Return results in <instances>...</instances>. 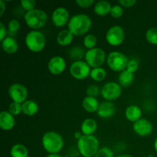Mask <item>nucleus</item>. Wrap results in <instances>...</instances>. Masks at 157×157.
Listing matches in <instances>:
<instances>
[{"mask_svg": "<svg viewBox=\"0 0 157 157\" xmlns=\"http://www.w3.org/2000/svg\"><path fill=\"white\" fill-rule=\"evenodd\" d=\"M118 81H119L120 85L122 87H130L134 81V74L126 69L120 73Z\"/></svg>", "mask_w": 157, "mask_h": 157, "instance_id": "obj_24", "label": "nucleus"}, {"mask_svg": "<svg viewBox=\"0 0 157 157\" xmlns=\"http://www.w3.org/2000/svg\"><path fill=\"white\" fill-rule=\"evenodd\" d=\"M133 130L138 136L145 137L153 133V126L150 121L144 118H141L136 122L133 123Z\"/></svg>", "mask_w": 157, "mask_h": 157, "instance_id": "obj_13", "label": "nucleus"}, {"mask_svg": "<svg viewBox=\"0 0 157 157\" xmlns=\"http://www.w3.org/2000/svg\"><path fill=\"white\" fill-rule=\"evenodd\" d=\"M20 3L22 9L27 12L34 10L36 6V2L35 0H21Z\"/></svg>", "mask_w": 157, "mask_h": 157, "instance_id": "obj_34", "label": "nucleus"}, {"mask_svg": "<svg viewBox=\"0 0 157 157\" xmlns=\"http://www.w3.org/2000/svg\"><path fill=\"white\" fill-rule=\"evenodd\" d=\"M46 157H62L58 153H55V154H48Z\"/></svg>", "mask_w": 157, "mask_h": 157, "instance_id": "obj_42", "label": "nucleus"}, {"mask_svg": "<svg viewBox=\"0 0 157 157\" xmlns=\"http://www.w3.org/2000/svg\"><path fill=\"white\" fill-rule=\"evenodd\" d=\"M92 26V20L86 14H77L71 17L67 24V29L75 36L87 34Z\"/></svg>", "mask_w": 157, "mask_h": 157, "instance_id": "obj_1", "label": "nucleus"}, {"mask_svg": "<svg viewBox=\"0 0 157 157\" xmlns=\"http://www.w3.org/2000/svg\"><path fill=\"white\" fill-rule=\"evenodd\" d=\"M97 129H98V124L95 120L91 118L84 120L81 125V133L83 135L86 136L93 135L96 132Z\"/></svg>", "mask_w": 157, "mask_h": 157, "instance_id": "obj_18", "label": "nucleus"}, {"mask_svg": "<svg viewBox=\"0 0 157 157\" xmlns=\"http://www.w3.org/2000/svg\"><path fill=\"white\" fill-rule=\"evenodd\" d=\"M123 8H131L136 3V0H120L118 2Z\"/></svg>", "mask_w": 157, "mask_h": 157, "instance_id": "obj_38", "label": "nucleus"}, {"mask_svg": "<svg viewBox=\"0 0 157 157\" xmlns=\"http://www.w3.org/2000/svg\"><path fill=\"white\" fill-rule=\"evenodd\" d=\"M110 14L114 18H121L123 15V14H124V8L121 5H114V6H112Z\"/></svg>", "mask_w": 157, "mask_h": 157, "instance_id": "obj_33", "label": "nucleus"}, {"mask_svg": "<svg viewBox=\"0 0 157 157\" xmlns=\"http://www.w3.org/2000/svg\"><path fill=\"white\" fill-rule=\"evenodd\" d=\"M82 133H80V132H76V133H75V138L78 140L81 139V138L82 137Z\"/></svg>", "mask_w": 157, "mask_h": 157, "instance_id": "obj_41", "label": "nucleus"}, {"mask_svg": "<svg viewBox=\"0 0 157 157\" xmlns=\"http://www.w3.org/2000/svg\"><path fill=\"white\" fill-rule=\"evenodd\" d=\"M146 39L153 45H157V27L149 29L146 32Z\"/></svg>", "mask_w": 157, "mask_h": 157, "instance_id": "obj_28", "label": "nucleus"}, {"mask_svg": "<svg viewBox=\"0 0 157 157\" xmlns=\"http://www.w3.org/2000/svg\"><path fill=\"white\" fill-rule=\"evenodd\" d=\"M66 61L62 57L55 56L49 60L48 63V69L53 75H60L65 71Z\"/></svg>", "mask_w": 157, "mask_h": 157, "instance_id": "obj_14", "label": "nucleus"}, {"mask_svg": "<svg viewBox=\"0 0 157 157\" xmlns=\"http://www.w3.org/2000/svg\"><path fill=\"white\" fill-rule=\"evenodd\" d=\"M101 94L104 100L112 102L121 96L122 87L117 82H107L101 89Z\"/></svg>", "mask_w": 157, "mask_h": 157, "instance_id": "obj_8", "label": "nucleus"}, {"mask_svg": "<svg viewBox=\"0 0 157 157\" xmlns=\"http://www.w3.org/2000/svg\"><path fill=\"white\" fill-rule=\"evenodd\" d=\"M10 156L11 157H29V150L23 144H15L10 150Z\"/></svg>", "mask_w": 157, "mask_h": 157, "instance_id": "obj_25", "label": "nucleus"}, {"mask_svg": "<svg viewBox=\"0 0 157 157\" xmlns=\"http://www.w3.org/2000/svg\"><path fill=\"white\" fill-rule=\"evenodd\" d=\"M77 146L80 154L83 157H94L100 149L99 140L94 135H83L78 140Z\"/></svg>", "mask_w": 157, "mask_h": 157, "instance_id": "obj_3", "label": "nucleus"}, {"mask_svg": "<svg viewBox=\"0 0 157 157\" xmlns=\"http://www.w3.org/2000/svg\"><path fill=\"white\" fill-rule=\"evenodd\" d=\"M25 43L29 51L38 53L44 50L46 45V39L42 32L32 30L26 35Z\"/></svg>", "mask_w": 157, "mask_h": 157, "instance_id": "obj_4", "label": "nucleus"}, {"mask_svg": "<svg viewBox=\"0 0 157 157\" xmlns=\"http://www.w3.org/2000/svg\"><path fill=\"white\" fill-rule=\"evenodd\" d=\"M75 3L80 8H82V9H88L90 6H93L94 3V0H76Z\"/></svg>", "mask_w": 157, "mask_h": 157, "instance_id": "obj_37", "label": "nucleus"}, {"mask_svg": "<svg viewBox=\"0 0 157 157\" xmlns=\"http://www.w3.org/2000/svg\"><path fill=\"white\" fill-rule=\"evenodd\" d=\"M9 112L13 116H17L22 113V106L21 104L16 102H12L9 107Z\"/></svg>", "mask_w": 157, "mask_h": 157, "instance_id": "obj_32", "label": "nucleus"}, {"mask_svg": "<svg viewBox=\"0 0 157 157\" xmlns=\"http://www.w3.org/2000/svg\"><path fill=\"white\" fill-rule=\"evenodd\" d=\"M6 9V3L3 0H0V16H2L3 14L5 13V11Z\"/></svg>", "mask_w": 157, "mask_h": 157, "instance_id": "obj_40", "label": "nucleus"}, {"mask_svg": "<svg viewBox=\"0 0 157 157\" xmlns=\"http://www.w3.org/2000/svg\"><path fill=\"white\" fill-rule=\"evenodd\" d=\"M111 8V4L108 1H98L94 6V11L99 16H106L110 14Z\"/></svg>", "mask_w": 157, "mask_h": 157, "instance_id": "obj_20", "label": "nucleus"}, {"mask_svg": "<svg viewBox=\"0 0 157 157\" xmlns=\"http://www.w3.org/2000/svg\"><path fill=\"white\" fill-rule=\"evenodd\" d=\"M124 38H125L124 30L120 25L112 26L107 30L106 34V41L113 47H117L122 44Z\"/></svg>", "mask_w": 157, "mask_h": 157, "instance_id": "obj_10", "label": "nucleus"}, {"mask_svg": "<svg viewBox=\"0 0 157 157\" xmlns=\"http://www.w3.org/2000/svg\"><path fill=\"white\" fill-rule=\"evenodd\" d=\"M153 147H154L155 151H156V153H157V137L156 138V140H155L154 144H153Z\"/></svg>", "mask_w": 157, "mask_h": 157, "instance_id": "obj_44", "label": "nucleus"}, {"mask_svg": "<svg viewBox=\"0 0 157 157\" xmlns=\"http://www.w3.org/2000/svg\"><path fill=\"white\" fill-rule=\"evenodd\" d=\"M100 103L97 98L91 97H86L82 101V107L84 110L88 113H94L97 112L99 107Z\"/></svg>", "mask_w": 157, "mask_h": 157, "instance_id": "obj_21", "label": "nucleus"}, {"mask_svg": "<svg viewBox=\"0 0 157 157\" xmlns=\"http://www.w3.org/2000/svg\"><path fill=\"white\" fill-rule=\"evenodd\" d=\"M2 42V50L7 54H14L18 52V44L15 38L12 37H6Z\"/></svg>", "mask_w": 157, "mask_h": 157, "instance_id": "obj_19", "label": "nucleus"}, {"mask_svg": "<svg viewBox=\"0 0 157 157\" xmlns=\"http://www.w3.org/2000/svg\"><path fill=\"white\" fill-rule=\"evenodd\" d=\"M125 117L129 121L136 122L141 119L142 117V110L140 107L136 105H130L127 107L125 110Z\"/></svg>", "mask_w": 157, "mask_h": 157, "instance_id": "obj_17", "label": "nucleus"}, {"mask_svg": "<svg viewBox=\"0 0 157 157\" xmlns=\"http://www.w3.org/2000/svg\"><path fill=\"white\" fill-rule=\"evenodd\" d=\"M15 125V119L9 111H2L0 113V127L2 130L9 131L12 130Z\"/></svg>", "mask_w": 157, "mask_h": 157, "instance_id": "obj_16", "label": "nucleus"}, {"mask_svg": "<svg viewBox=\"0 0 157 157\" xmlns=\"http://www.w3.org/2000/svg\"><path fill=\"white\" fill-rule=\"evenodd\" d=\"M97 42H98L97 37L95 36L94 35H92V34L87 35L84 38V40H83V44H84V46L86 48L88 49V50L96 48L95 46H96Z\"/></svg>", "mask_w": 157, "mask_h": 157, "instance_id": "obj_27", "label": "nucleus"}, {"mask_svg": "<svg viewBox=\"0 0 157 157\" xmlns=\"http://www.w3.org/2000/svg\"><path fill=\"white\" fill-rule=\"evenodd\" d=\"M6 38V28L2 22H0V41H2Z\"/></svg>", "mask_w": 157, "mask_h": 157, "instance_id": "obj_39", "label": "nucleus"}, {"mask_svg": "<svg viewBox=\"0 0 157 157\" xmlns=\"http://www.w3.org/2000/svg\"><path fill=\"white\" fill-rule=\"evenodd\" d=\"M22 113L29 117H32L38 112V104L32 100H27L22 104Z\"/></svg>", "mask_w": 157, "mask_h": 157, "instance_id": "obj_23", "label": "nucleus"}, {"mask_svg": "<svg viewBox=\"0 0 157 157\" xmlns=\"http://www.w3.org/2000/svg\"><path fill=\"white\" fill-rule=\"evenodd\" d=\"M70 55L72 58L76 59V61H81V58H83V55L85 56V53H84L82 48L75 47L71 50Z\"/></svg>", "mask_w": 157, "mask_h": 157, "instance_id": "obj_31", "label": "nucleus"}, {"mask_svg": "<svg viewBox=\"0 0 157 157\" xmlns=\"http://www.w3.org/2000/svg\"><path fill=\"white\" fill-rule=\"evenodd\" d=\"M74 36L75 35L68 29H64L61 31L57 35V42L61 46H67L72 42Z\"/></svg>", "mask_w": 157, "mask_h": 157, "instance_id": "obj_22", "label": "nucleus"}, {"mask_svg": "<svg viewBox=\"0 0 157 157\" xmlns=\"http://www.w3.org/2000/svg\"><path fill=\"white\" fill-rule=\"evenodd\" d=\"M69 71L74 78L77 80H84L90 76L91 69L86 61L81 60L74 61L70 66Z\"/></svg>", "mask_w": 157, "mask_h": 157, "instance_id": "obj_9", "label": "nucleus"}, {"mask_svg": "<svg viewBox=\"0 0 157 157\" xmlns=\"http://www.w3.org/2000/svg\"><path fill=\"white\" fill-rule=\"evenodd\" d=\"M41 144L44 150L49 154H55L62 150L64 142L61 134L55 131H48L43 135Z\"/></svg>", "mask_w": 157, "mask_h": 157, "instance_id": "obj_2", "label": "nucleus"}, {"mask_svg": "<svg viewBox=\"0 0 157 157\" xmlns=\"http://www.w3.org/2000/svg\"><path fill=\"white\" fill-rule=\"evenodd\" d=\"M20 29V22L17 19H12L8 23V29L11 32H17Z\"/></svg>", "mask_w": 157, "mask_h": 157, "instance_id": "obj_35", "label": "nucleus"}, {"mask_svg": "<svg viewBox=\"0 0 157 157\" xmlns=\"http://www.w3.org/2000/svg\"><path fill=\"white\" fill-rule=\"evenodd\" d=\"M138 67H139V62H138L135 59H131L129 60V62L127 64V70L129 71L132 72V73L134 74L136 71L138 70Z\"/></svg>", "mask_w": 157, "mask_h": 157, "instance_id": "obj_36", "label": "nucleus"}, {"mask_svg": "<svg viewBox=\"0 0 157 157\" xmlns=\"http://www.w3.org/2000/svg\"><path fill=\"white\" fill-rule=\"evenodd\" d=\"M148 157H153V156H151V155H150V156H149Z\"/></svg>", "mask_w": 157, "mask_h": 157, "instance_id": "obj_45", "label": "nucleus"}, {"mask_svg": "<svg viewBox=\"0 0 157 157\" xmlns=\"http://www.w3.org/2000/svg\"><path fill=\"white\" fill-rule=\"evenodd\" d=\"M90 77L97 82H101L103 81L107 77V71L103 67H96V68H92L90 71Z\"/></svg>", "mask_w": 157, "mask_h": 157, "instance_id": "obj_26", "label": "nucleus"}, {"mask_svg": "<svg viewBox=\"0 0 157 157\" xmlns=\"http://www.w3.org/2000/svg\"><path fill=\"white\" fill-rule=\"evenodd\" d=\"M94 157H115L113 151L107 147H101L99 149Z\"/></svg>", "mask_w": 157, "mask_h": 157, "instance_id": "obj_29", "label": "nucleus"}, {"mask_svg": "<svg viewBox=\"0 0 157 157\" xmlns=\"http://www.w3.org/2000/svg\"><path fill=\"white\" fill-rule=\"evenodd\" d=\"M115 157H133V156H132L131 155H129V154H121V155H118V156Z\"/></svg>", "mask_w": 157, "mask_h": 157, "instance_id": "obj_43", "label": "nucleus"}, {"mask_svg": "<svg viewBox=\"0 0 157 157\" xmlns=\"http://www.w3.org/2000/svg\"><path fill=\"white\" fill-rule=\"evenodd\" d=\"M9 95L12 102H16L22 104L27 101L29 91L27 87L19 83L12 84L9 88Z\"/></svg>", "mask_w": 157, "mask_h": 157, "instance_id": "obj_11", "label": "nucleus"}, {"mask_svg": "<svg viewBox=\"0 0 157 157\" xmlns=\"http://www.w3.org/2000/svg\"><path fill=\"white\" fill-rule=\"evenodd\" d=\"M25 21L30 29L37 30L45 25L48 21V15L44 10L35 9L26 12Z\"/></svg>", "mask_w": 157, "mask_h": 157, "instance_id": "obj_5", "label": "nucleus"}, {"mask_svg": "<svg viewBox=\"0 0 157 157\" xmlns=\"http://www.w3.org/2000/svg\"><path fill=\"white\" fill-rule=\"evenodd\" d=\"M86 94H87V97L97 98V97L101 94V90L96 84H90L86 89Z\"/></svg>", "mask_w": 157, "mask_h": 157, "instance_id": "obj_30", "label": "nucleus"}, {"mask_svg": "<svg viewBox=\"0 0 157 157\" xmlns=\"http://www.w3.org/2000/svg\"><path fill=\"white\" fill-rule=\"evenodd\" d=\"M85 61L92 68L101 67L106 60V53L101 48L87 50L85 53Z\"/></svg>", "mask_w": 157, "mask_h": 157, "instance_id": "obj_7", "label": "nucleus"}, {"mask_svg": "<svg viewBox=\"0 0 157 157\" xmlns=\"http://www.w3.org/2000/svg\"><path fill=\"white\" fill-rule=\"evenodd\" d=\"M70 18L68 10L64 7L57 8L52 12V21L54 25L56 27H64V25L68 24Z\"/></svg>", "mask_w": 157, "mask_h": 157, "instance_id": "obj_12", "label": "nucleus"}, {"mask_svg": "<svg viewBox=\"0 0 157 157\" xmlns=\"http://www.w3.org/2000/svg\"><path fill=\"white\" fill-rule=\"evenodd\" d=\"M129 60L124 54L120 52H112L107 55V64L112 71L121 72L126 70Z\"/></svg>", "mask_w": 157, "mask_h": 157, "instance_id": "obj_6", "label": "nucleus"}, {"mask_svg": "<svg viewBox=\"0 0 157 157\" xmlns=\"http://www.w3.org/2000/svg\"><path fill=\"white\" fill-rule=\"evenodd\" d=\"M116 108L111 101H104L100 104L97 113L99 117L103 119H108L115 114Z\"/></svg>", "mask_w": 157, "mask_h": 157, "instance_id": "obj_15", "label": "nucleus"}]
</instances>
